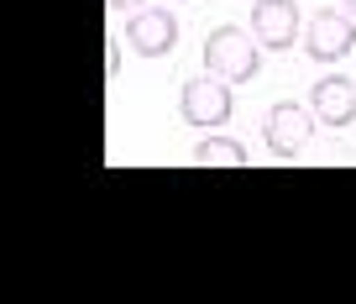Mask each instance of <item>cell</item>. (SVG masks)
I'll return each mask as SVG.
<instances>
[{"label": "cell", "instance_id": "obj_2", "mask_svg": "<svg viewBox=\"0 0 356 304\" xmlns=\"http://www.w3.org/2000/svg\"><path fill=\"white\" fill-rule=\"evenodd\" d=\"M351 47H356V16L346 6H325L304 22V53L314 63H341Z\"/></svg>", "mask_w": 356, "mask_h": 304}, {"label": "cell", "instance_id": "obj_8", "mask_svg": "<svg viewBox=\"0 0 356 304\" xmlns=\"http://www.w3.org/2000/svg\"><path fill=\"white\" fill-rule=\"evenodd\" d=\"M194 163H204V168H241L246 147L236 142V136H204V142L194 147Z\"/></svg>", "mask_w": 356, "mask_h": 304}, {"label": "cell", "instance_id": "obj_4", "mask_svg": "<svg viewBox=\"0 0 356 304\" xmlns=\"http://www.w3.org/2000/svg\"><path fill=\"white\" fill-rule=\"evenodd\" d=\"M314 136V111H304L299 100H278L262 115V147L273 158H299Z\"/></svg>", "mask_w": 356, "mask_h": 304}, {"label": "cell", "instance_id": "obj_9", "mask_svg": "<svg viewBox=\"0 0 356 304\" xmlns=\"http://www.w3.org/2000/svg\"><path fill=\"white\" fill-rule=\"evenodd\" d=\"M105 74H111V79H121V42L105 47Z\"/></svg>", "mask_w": 356, "mask_h": 304}, {"label": "cell", "instance_id": "obj_6", "mask_svg": "<svg viewBox=\"0 0 356 304\" xmlns=\"http://www.w3.org/2000/svg\"><path fill=\"white\" fill-rule=\"evenodd\" d=\"M252 32L267 53H289L299 42V6L293 0H257L252 6Z\"/></svg>", "mask_w": 356, "mask_h": 304}, {"label": "cell", "instance_id": "obj_11", "mask_svg": "<svg viewBox=\"0 0 356 304\" xmlns=\"http://www.w3.org/2000/svg\"><path fill=\"white\" fill-rule=\"evenodd\" d=\"M341 6H346V11H351V16H356V0H341Z\"/></svg>", "mask_w": 356, "mask_h": 304}, {"label": "cell", "instance_id": "obj_3", "mask_svg": "<svg viewBox=\"0 0 356 304\" xmlns=\"http://www.w3.org/2000/svg\"><path fill=\"white\" fill-rule=\"evenodd\" d=\"M121 42L131 47L136 58H163L178 47V22L168 6H136L126 11V26H121Z\"/></svg>", "mask_w": 356, "mask_h": 304}, {"label": "cell", "instance_id": "obj_12", "mask_svg": "<svg viewBox=\"0 0 356 304\" xmlns=\"http://www.w3.org/2000/svg\"><path fill=\"white\" fill-rule=\"evenodd\" d=\"M168 6H184V0H168Z\"/></svg>", "mask_w": 356, "mask_h": 304}, {"label": "cell", "instance_id": "obj_5", "mask_svg": "<svg viewBox=\"0 0 356 304\" xmlns=\"http://www.w3.org/2000/svg\"><path fill=\"white\" fill-rule=\"evenodd\" d=\"M236 111L231 100V79H220V74H204V79H184V90H178V115L189 126H225Z\"/></svg>", "mask_w": 356, "mask_h": 304}, {"label": "cell", "instance_id": "obj_10", "mask_svg": "<svg viewBox=\"0 0 356 304\" xmlns=\"http://www.w3.org/2000/svg\"><path fill=\"white\" fill-rule=\"evenodd\" d=\"M115 11H136V6H147V0H111Z\"/></svg>", "mask_w": 356, "mask_h": 304}, {"label": "cell", "instance_id": "obj_1", "mask_svg": "<svg viewBox=\"0 0 356 304\" xmlns=\"http://www.w3.org/2000/svg\"><path fill=\"white\" fill-rule=\"evenodd\" d=\"M262 53H267V47L257 42L252 26H215V32L204 37V68H210V74H220V79H231V84L257 79Z\"/></svg>", "mask_w": 356, "mask_h": 304}, {"label": "cell", "instance_id": "obj_7", "mask_svg": "<svg viewBox=\"0 0 356 304\" xmlns=\"http://www.w3.org/2000/svg\"><path fill=\"white\" fill-rule=\"evenodd\" d=\"M309 111H314V121H320V126L346 131V126L356 121V84L346 79V74H325V79H314Z\"/></svg>", "mask_w": 356, "mask_h": 304}]
</instances>
